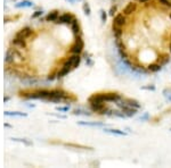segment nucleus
<instances>
[{
	"mask_svg": "<svg viewBox=\"0 0 171 168\" xmlns=\"http://www.w3.org/2000/svg\"><path fill=\"white\" fill-rule=\"evenodd\" d=\"M136 10H137V4L136 2H129V4L123 8L122 13L124 14L125 16H130V15H132L134 13H136Z\"/></svg>",
	"mask_w": 171,
	"mask_h": 168,
	"instance_id": "423d86ee",
	"label": "nucleus"
},
{
	"mask_svg": "<svg viewBox=\"0 0 171 168\" xmlns=\"http://www.w3.org/2000/svg\"><path fill=\"white\" fill-rule=\"evenodd\" d=\"M135 1H137L138 4H148L151 0H135Z\"/></svg>",
	"mask_w": 171,
	"mask_h": 168,
	"instance_id": "cd10ccee",
	"label": "nucleus"
},
{
	"mask_svg": "<svg viewBox=\"0 0 171 168\" xmlns=\"http://www.w3.org/2000/svg\"><path fill=\"white\" fill-rule=\"evenodd\" d=\"M80 64V56L79 55H73L68 58L66 62H64V67H68L70 69H73V68H76L79 66Z\"/></svg>",
	"mask_w": 171,
	"mask_h": 168,
	"instance_id": "f03ea898",
	"label": "nucleus"
},
{
	"mask_svg": "<svg viewBox=\"0 0 171 168\" xmlns=\"http://www.w3.org/2000/svg\"><path fill=\"white\" fill-rule=\"evenodd\" d=\"M113 116H116V117H120V118H124L125 117V114L122 110L119 112V110H113Z\"/></svg>",
	"mask_w": 171,
	"mask_h": 168,
	"instance_id": "b1692460",
	"label": "nucleus"
},
{
	"mask_svg": "<svg viewBox=\"0 0 171 168\" xmlns=\"http://www.w3.org/2000/svg\"><path fill=\"white\" fill-rule=\"evenodd\" d=\"M33 5L31 1H28V0H25V1H22V2H20V4H17L16 7H31V6Z\"/></svg>",
	"mask_w": 171,
	"mask_h": 168,
	"instance_id": "5701e85b",
	"label": "nucleus"
},
{
	"mask_svg": "<svg viewBox=\"0 0 171 168\" xmlns=\"http://www.w3.org/2000/svg\"><path fill=\"white\" fill-rule=\"evenodd\" d=\"M59 16V14H58V11H52L50 14H48L47 17H46V19H47V22H56L57 18Z\"/></svg>",
	"mask_w": 171,
	"mask_h": 168,
	"instance_id": "2eb2a0df",
	"label": "nucleus"
},
{
	"mask_svg": "<svg viewBox=\"0 0 171 168\" xmlns=\"http://www.w3.org/2000/svg\"><path fill=\"white\" fill-rule=\"evenodd\" d=\"M98 102H105V93H96L89 98V103H98Z\"/></svg>",
	"mask_w": 171,
	"mask_h": 168,
	"instance_id": "6e6552de",
	"label": "nucleus"
},
{
	"mask_svg": "<svg viewBox=\"0 0 171 168\" xmlns=\"http://www.w3.org/2000/svg\"><path fill=\"white\" fill-rule=\"evenodd\" d=\"M127 23H128V16H125L123 13L122 14H116L115 17L113 18V24L116 25V26L123 28V26L127 25Z\"/></svg>",
	"mask_w": 171,
	"mask_h": 168,
	"instance_id": "7ed1b4c3",
	"label": "nucleus"
},
{
	"mask_svg": "<svg viewBox=\"0 0 171 168\" xmlns=\"http://www.w3.org/2000/svg\"><path fill=\"white\" fill-rule=\"evenodd\" d=\"M112 31H113V35L116 38V39H121V36H122L123 33H124L123 28L116 26V25H114V24H113V26H112Z\"/></svg>",
	"mask_w": 171,
	"mask_h": 168,
	"instance_id": "9b49d317",
	"label": "nucleus"
},
{
	"mask_svg": "<svg viewBox=\"0 0 171 168\" xmlns=\"http://www.w3.org/2000/svg\"><path fill=\"white\" fill-rule=\"evenodd\" d=\"M144 89H146V90H154L155 88H154V86H148V88H144Z\"/></svg>",
	"mask_w": 171,
	"mask_h": 168,
	"instance_id": "2f4dec72",
	"label": "nucleus"
},
{
	"mask_svg": "<svg viewBox=\"0 0 171 168\" xmlns=\"http://www.w3.org/2000/svg\"><path fill=\"white\" fill-rule=\"evenodd\" d=\"M160 6H163L165 8H171V0H156Z\"/></svg>",
	"mask_w": 171,
	"mask_h": 168,
	"instance_id": "a211bd4d",
	"label": "nucleus"
},
{
	"mask_svg": "<svg viewBox=\"0 0 171 168\" xmlns=\"http://www.w3.org/2000/svg\"><path fill=\"white\" fill-rule=\"evenodd\" d=\"M169 62H170V56H169L168 54H162V55H160L159 58H158V62H160L162 66L166 65Z\"/></svg>",
	"mask_w": 171,
	"mask_h": 168,
	"instance_id": "4468645a",
	"label": "nucleus"
},
{
	"mask_svg": "<svg viewBox=\"0 0 171 168\" xmlns=\"http://www.w3.org/2000/svg\"><path fill=\"white\" fill-rule=\"evenodd\" d=\"M146 119H148V114L147 112H146V114H145V115H144V116H142V117L139 118V120H146Z\"/></svg>",
	"mask_w": 171,
	"mask_h": 168,
	"instance_id": "c85d7f7f",
	"label": "nucleus"
},
{
	"mask_svg": "<svg viewBox=\"0 0 171 168\" xmlns=\"http://www.w3.org/2000/svg\"><path fill=\"white\" fill-rule=\"evenodd\" d=\"M169 51H170V54H171V42H170V45H169Z\"/></svg>",
	"mask_w": 171,
	"mask_h": 168,
	"instance_id": "72a5a7b5",
	"label": "nucleus"
},
{
	"mask_svg": "<svg viewBox=\"0 0 171 168\" xmlns=\"http://www.w3.org/2000/svg\"><path fill=\"white\" fill-rule=\"evenodd\" d=\"M169 16H170V18H171V13H170V15H169Z\"/></svg>",
	"mask_w": 171,
	"mask_h": 168,
	"instance_id": "f704fd0d",
	"label": "nucleus"
},
{
	"mask_svg": "<svg viewBox=\"0 0 171 168\" xmlns=\"http://www.w3.org/2000/svg\"><path fill=\"white\" fill-rule=\"evenodd\" d=\"M148 72L151 73H156V72H160L162 69V65L160 62H153V64H149L147 66Z\"/></svg>",
	"mask_w": 171,
	"mask_h": 168,
	"instance_id": "f8f14e48",
	"label": "nucleus"
},
{
	"mask_svg": "<svg viewBox=\"0 0 171 168\" xmlns=\"http://www.w3.org/2000/svg\"><path fill=\"white\" fill-rule=\"evenodd\" d=\"M106 107V105H105V102H98V103H90V108L91 110L94 112H102L103 109Z\"/></svg>",
	"mask_w": 171,
	"mask_h": 168,
	"instance_id": "9d476101",
	"label": "nucleus"
},
{
	"mask_svg": "<svg viewBox=\"0 0 171 168\" xmlns=\"http://www.w3.org/2000/svg\"><path fill=\"white\" fill-rule=\"evenodd\" d=\"M33 34V30L30 28H22L18 33H17V35H20V36H22V38H24V39H28V36H31Z\"/></svg>",
	"mask_w": 171,
	"mask_h": 168,
	"instance_id": "1a4fd4ad",
	"label": "nucleus"
},
{
	"mask_svg": "<svg viewBox=\"0 0 171 168\" xmlns=\"http://www.w3.org/2000/svg\"><path fill=\"white\" fill-rule=\"evenodd\" d=\"M116 14V6H113V7H111V9H110V15L111 16H114Z\"/></svg>",
	"mask_w": 171,
	"mask_h": 168,
	"instance_id": "a878e982",
	"label": "nucleus"
},
{
	"mask_svg": "<svg viewBox=\"0 0 171 168\" xmlns=\"http://www.w3.org/2000/svg\"><path fill=\"white\" fill-rule=\"evenodd\" d=\"M74 19L75 18L71 14H63L61 16H58L57 21L55 23L56 24H72V22H73Z\"/></svg>",
	"mask_w": 171,
	"mask_h": 168,
	"instance_id": "39448f33",
	"label": "nucleus"
},
{
	"mask_svg": "<svg viewBox=\"0 0 171 168\" xmlns=\"http://www.w3.org/2000/svg\"><path fill=\"white\" fill-rule=\"evenodd\" d=\"M41 14H42L41 11H35V14H34V15H33V17H38V16H40Z\"/></svg>",
	"mask_w": 171,
	"mask_h": 168,
	"instance_id": "c756f323",
	"label": "nucleus"
},
{
	"mask_svg": "<svg viewBox=\"0 0 171 168\" xmlns=\"http://www.w3.org/2000/svg\"><path fill=\"white\" fill-rule=\"evenodd\" d=\"M120 100H122V97L119 93H105V102H118Z\"/></svg>",
	"mask_w": 171,
	"mask_h": 168,
	"instance_id": "0eeeda50",
	"label": "nucleus"
},
{
	"mask_svg": "<svg viewBox=\"0 0 171 168\" xmlns=\"http://www.w3.org/2000/svg\"><path fill=\"white\" fill-rule=\"evenodd\" d=\"M166 99H168V101H170V102H171V94L168 95V97H166Z\"/></svg>",
	"mask_w": 171,
	"mask_h": 168,
	"instance_id": "473e14b6",
	"label": "nucleus"
},
{
	"mask_svg": "<svg viewBox=\"0 0 171 168\" xmlns=\"http://www.w3.org/2000/svg\"><path fill=\"white\" fill-rule=\"evenodd\" d=\"M124 102L128 106L134 107V108H136V109H139V108H140V103H139L138 101L134 100V99H125Z\"/></svg>",
	"mask_w": 171,
	"mask_h": 168,
	"instance_id": "dca6fc26",
	"label": "nucleus"
},
{
	"mask_svg": "<svg viewBox=\"0 0 171 168\" xmlns=\"http://www.w3.org/2000/svg\"><path fill=\"white\" fill-rule=\"evenodd\" d=\"M83 10H85V13L87 15H90V7H89L88 4H85V5H83Z\"/></svg>",
	"mask_w": 171,
	"mask_h": 168,
	"instance_id": "393cba45",
	"label": "nucleus"
},
{
	"mask_svg": "<svg viewBox=\"0 0 171 168\" xmlns=\"http://www.w3.org/2000/svg\"><path fill=\"white\" fill-rule=\"evenodd\" d=\"M70 71H71L70 68H68V67H64V66H63V67H62V69H61V71L58 72V74H57V76H58V77H63V76H65L66 74H68V73H70Z\"/></svg>",
	"mask_w": 171,
	"mask_h": 168,
	"instance_id": "aec40b11",
	"label": "nucleus"
},
{
	"mask_svg": "<svg viewBox=\"0 0 171 168\" xmlns=\"http://www.w3.org/2000/svg\"><path fill=\"white\" fill-rule=\"evenodd\" d=\"M82 49H83V41L80 39V38H76L75 43L71 47L70 51H71L73 55H80L81 51H82Z\"/></svg>",
	"mask_w": 171,
	"mask_h": 168,
	"instance_id": "20e7f679",
	"label": "nucleus"
},
{
	"mask_svg": "<svg viewBox=\"0 0 171 168\" xmlns=\"http://www.w3.org/2000/svg\"><path fill=\"white\" fill-rule=\"evenodd\" d=\"M116 105H118V107H119L122 112H124L127 117H132V116H135V115L137 114V110H138V109L134 108V107L128 106V105L124 102V100L118 101V102H116Z\"/></svg>",
	"mask_w": 171,
	"mask_h": 168,
	"instance_id": "f257e3e1",
	"label": "nucleus"
},
{
	"mask_svg": "<svg viewBox=\"0 0 171 168\" xmlns=\"http://www.w3.org/2000/svg\"><path fill=\"white\" fill-rule=\"evenodd\" d=\"M13 42H14V45H20V47H26V39H24L22 36H20V35H17L15 36V39L13 40Z\"/></svg>",
	"mask_w": 171,
	"mask_h": 168,
	"instance_id": "ddd939ff",
	"label": "nucleus"
},
{
	"mask_svg": "<svg viewBox=\"0 0 171 168\" xmlns=\"http://www.w3.org/2000/svg\"><path fill=\"white\" fill-rule=\"evenodd\" d=\"M58 110H62V112H65V110H68V107H64V108H58Z\"/></svg>",
	"mask_w": 171,
	"mask_h": 168,
	"instance_id": "7c9ffc66",
	"label": "nucleus"
},
{
	"mask_svg": "<svg viewBox=\"0 0 171 168\" xmlns=\"http://www.w3.org/2000/svg\"><path fill=\"white\" fill-rule=\"evenodd\" d=\"M118 51H119V55L122 59H128V58H129V54H128L127 49H120V50Z\"/></svg>",
	"mask_w": 171,
	"mask_h": 168,
	"instance_id": "4be33fe9",
	"label": "nucleus"
},
{
	"mask_svg": "<svg viewBox=\"0 0 171 168\" xmlns=\"http://www.w3.org/2000/svg\"><path fill=\"white\" fill-rule=\"evenodd\" d=\"M170 42H171V40H170Z\"/></svg>",
	"mask_w": 171,
	"mask_h": 168,
	"instance_id": "c9c22d12",
	"label": "nucleus"
},
{
	"mask_svg": "<svg viewBox=\"0 0 171 168\" xmlns=\"http://www.w3.org/2000/svg\"><path fill=\"white\" fill-rule=\"evenodd\" d=\"M80 125H85V126H94V127H100V126H104L103 123H88V122H79Z\"/></svg>",
	"mask_w": 171,
	"mask_h": 168,
	"instance_id": "6ab92c4d",
	"label": "nucleus"
},
{
	"mask_svg": "<svg viewBox=\"0 0 171 168\" xmlns=\"http://www.w3.org/2000/svg\"><path fill=\"white\" fill-rule=\"evenodd\" d=\"M72 31H73L74 34L79 33L80 26H79V24H78V22H76V19H74L73 22H72Z\"/></svg>",
	"mask_w": 171,
	"mask_h": 168,
	"instance_id": "412c9836",
	"label": "nucleus"
},
{
	"mask_svg": "<svg viewBox=\"0 0 171 168\" xmlns=\"http://www.w3.org/2000/svg\"><path fill=\"white\" fill-rule=\"evenodd\" d=\"M104 132L111 133V134H116V135H125V133L123 131H120V129H104Z\"/></svg>",
	"mask_w": 171,
	"mask_h": 168,
	"instance_id": "f3484780",
	"label": "nucleus"
},
{
	"mask_svg": "<svg viewBox=\"0 0 171 168\" xmlns=\"http://www.w3.org/2000/svg\"><path fill=\"white\" fill-rule=\"evenodd\" d=\"M100 18H102V22H106V18H107V16H106V13L104 10L100 11Z\"/></svg>",
	"mask_w": 171,
	"mask_h": 168,
	"instance_id": "bb28decb",
	"label": "nucleus"
}]
</instances>
